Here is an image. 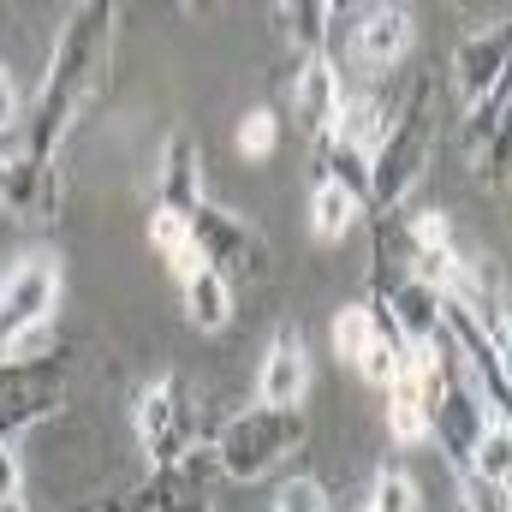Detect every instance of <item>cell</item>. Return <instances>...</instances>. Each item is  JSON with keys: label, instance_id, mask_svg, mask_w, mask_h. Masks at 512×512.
Listing matches in <instances>:
<instances>
[{"label": "cell", "instance_id": "cell-11", "mask_svg": "<svg viewBox=\"0 0 512 512\" xmlns=\"http://www.w3.org/2000/svg\"><path fill=\"white\" fill-rule=\"evenodd\" d=\"M60 405H66V387L48 370H0V441L12 447V435L60 417Z\"/></svg>", "mask_w": 512, "mask_h": 512}, {"label": "cell", "instance_id": "cell-4", "mask_svg": "<svg viewBox=\"0 0 512 512\" xmlns=\"http://www.w3.org/2000/svg\"><path fill=\"white\" fill-rule=\"evenodd\" d=\"M131 429H137V447H143L149 471H167V465L191 459V453L203 447L191 382H179V376H155V382L137 393V405H131Z\"/></svg>", "mask_w": 512, "mask_h": 512}, {"label": "cell", "instance_id": "cell-23", "mask_svg": "<svg viewBox=\"0 0 512 512\" xmlns=\"http://www.w3.org/2000/svg\"><path fill=\"white\" fill-rule=\"evenodd\" d=\"M364 507L370 512H423V489H417V477H411L405 465H382Z\"/></svg>", "mask_w": 512, "mask_h": 512}, {"label": "cell", "instance_id": "cell-1", "mask_svg": "<svg viewBox=\"0 0 512 512\" xmlns=\"http://www.w3.org/2000/svg\"><path fill=\"white\" fill-rule=\"evenodd\" d=\"M114 30H120V12L114 6H78L60 36H54V54H48V72L36 84V102H30V131H24V155L36 161H54V149L66 143V131L78 126V114L102 96L108 84V60H114Z\"/></svg>", "mask_w": 512, "mask_h": 512}, {"label": "cell", "instance_id": "cell-9", "mask_svg": "<svg viewBox=\"0 0 512 512\" xmlns=\"http://www.w3.org/2000/svg\"><path fill=\"white\" fill-rule=\"evenodd\" d=\"M0 209L30 221V227H54L60 209H66V179L54 161H36V155H6L0 161Z\"/></svg>", "mask_w": 512, "mask_h": 512}, {"label": "cell", "instance_id": "cell-10", "mask_svg": "<svg viewBox=\"0 0 512 512\" xmlns=\"http://www.w3.org/2000/svg\"><path fill=\"white\" fill-rule=\"evenodd\" d=\"M411 42H417V18H411L405 6H370V12H358V18H352V36H346L352 66L370 72V78L393 72V66L411 54Z\"/></svg>", "mask_w": 512, "mask_h": 512}, {"label": "cell", "instance_id": "cell-3", "mask_svg": "<svg viewBox=\"0 0 512 512\" xmlns=\"http://www.w3.org/2000/svg\"><path fill=\"white\" fill-rule=\"evenodd\" d=\"M429 155H435V78L417 84L411 108L393 114V131L370 155V215H405V203L429 173Z\"/></svg>", "mask_w": 512, "mask_h": 512}, {"label": "cell", "instance_id": "cell-2", "mask_svg": "<svg viewBox=\"0 0 512 512\" xmlns=\"http://www.w3.org/2000/svg\"><path fill=\"white\" fill-rule=\"evenodd\" d=\"M298 447H304V411H274V405H251V411L227 417L203 441L209 471L227 477V483H239V489L274 477V465H286Z\"/></svg>", "mask_w": 512, "mask_h": 512}, {"label": "cell", "instance_id": "cell-6", "mask_svg": "<svg viewBox=\"0 0 512 512\" xmlns=\"http://www.w3.org/2000/svg\"><path fill=\"white\" fill-rule=\"evenodd\" d=\"M60 304V256L54 251H18L0 274V346L12 334L48 328Z\"/></svg>", "mask_w": 512, "mask_h": 512}, {"label": "cell", "instance_id": "cell-13", "mask_svg": "<svg viewBox=\"0 0 512 512\" xmlns=\"http://www.w3.org/2000/svg\"><path fill=\"white\" fill-rule=\"evenodd\" d=\"M209 465V453L197 447L191 459H179V465H167V471H149V483L131 495L126 489V512H215L209 501V483L197 477Z\"/></svg>", "mask_w": 512, "mask_h": 512}, {"label": "cell", "instance_id": "cell-32", "mask_svg": "<svg viewBox=\"0 0 512 512\" xmlns=\"http://www.w3.org/2000/svg\"><path fill=\"white\" fill-rule=\"evenodd\" d=\"M358 512H370V507H358Z\"/></svg>", "mask_w": 512, "mask_h": 512}, {"label": "cell", "instance_id": "cell-29", "mask_svg": "<svg viewBox=\"0 0 512 512\" xmlns=\"http://www.w3.org/2000/svg\"><path fill=\"white\" fill-rule=\"evenodd\" d=\"M18 489H24V471H18V453L0 441V507L6 501H18Z\"/></svg>", "mask_w": 512, "mask_h": 512}, {"label": "cell", "instance_id": "cell-22", "mask_svg": "<svg viewBox=\"0 0 512 512\" xmlns=\"http://www.w3.org/2000/svg\"><path fill=\"white\" fill-rule=\"evenodd\" d=\"M149 245L161 251V262H167L179 280L197 268V245H191V221H185V215H167V209H155V215H149Z\"/></svg>", "mask_w": 512, "mask_h": 512}, {"label": "cell", "instance_id": "cell-28", "mask_svg": "<svg viewBox=\"0 0 512 512\" xmlns=\"http://www.w3.org/2000/svg\"><path fill=\"white\" fill-rule=\"evenodd\" d=\"M274 512H334V507H328V489L316 477H292V483H280Z\"/></svg>", "mask_w": 512, "mask_h": 512}, {"label": "cell", "instance_id": "cell-31", "mask_svg": "<svg viewBox=\"0 0 512 512\" xmlns=\"http://www.w3.org/2000/svg\"><path fill=\"white\" fill-rule=\"evenodd\" d=\"M0 512H24V501H6V507H0Z\"/></svg>", "mask_w": 512, "mask_h": 512}, {"label": "cell", "instance_id": "cell-25", "mask_svg": "<svg viewBox=\"0 0 512 512\" xmlns=\"http://www.w3.org/2000/svg\"><path fill=\"white\" fill-rule=\"evenodd\" d=\"M376 340V310L370 304H340L334 310V358L358 364V352Z\"/></svg>", "mask_w": 512, "mask_h": 512}, {"label": "cell", "instance_id": "cell-17", "mask_svg": "<svg viewBox=\"0 0 512 512\" xmlns=\"http://www.w3.org/2000/svg\"><path fill=\"white\" fill-rule=\"evenodd\" d=\"M179 310H185V322H191L197 334H221V328L233 322V310H239L233 280H227V274H215L209 262H197V268L179 280Z\"/></svg>", "mask_w": 512, "mask_h": 512}, {"label": "cell", "instance_id": "cell-27", "mask_svg": "<svg viewBox=\"0 0 512 512\" xmlns=\"http://www.w3.org/2000/svg\"><path fill=\"white\" fill-rule=\"evenodd\" d=\"M233 143H239L245 161H268L274 143H280V120H274V108H251V114L239 120V131H233Z\"/></svg>", "mask_w": 512, "mask_h": 512}, {"label": "cell", "instance_id": "cell-15", "mask_svg": "<svg viewBox=\"0 0 512 512\" xmlns=\"http://www.w3.org/2000/svg\"><path fill=\"white\" fill-rule=\"evenodd\" d=\"M340 66L328 60V54H304L298 66H292V120L310 131V143L316 137H328L334 126V114H340Z\"/></svg>", "mask_w": 512, "mask_h": 512}, {"label": "cell", "instance_id": "cell-16", "mask_svg": "<svg viewBox=\"0 0 512 512\" xmlns=\"http://www.w3.org/2000/svg\"><path fill=\"white\" fill-rule=\"evenodd\" d=\"M393 131V102H387L382 90H358V96H340V114H334V126L328 137L340 143V149H352V155H376L382 149V137Z\"/></svg>", "mask_w": 512, "mask_h": 512}, {"label": "cell", "instance_id": "cell-19", "mask_svg": "<svg viewBox=\"0 0 512 512\" xmlns=\"http://www.w3.org/2000/svg\"><path fill=\"white\" fill-rule=\"evenodd\" d=\"M465 477L483 483V489H507L512 483V429H507V417H489V429H483L477 447H471Z\"/></svg>", "mask_w": 512, "mask_h": 512}, {"label": "cell", "instance_id": "cell-18", "mask_svg": "<svg viewBox=\"0 0 512 512\" xmlns=\"http://www.w3.org/2000/svg\"><path fill=\"white\" fill-rule=\"evenodd\" d=\"M328 24H334V6H328V0H286V6H274V30L286 36V48H292L298 60H304V54H322Z\"/></svg>", "mask_w": 512, "mask_h": 512}, {"label": "cell", "instance_id": "cell-7", "mask_svg": "<svg viewBox=\"0 0 512 512\" xmlns=\"http://www.w3.org/2000/svg\"><path fill=\"white\" fill-rule=\"evenodd\" d=\"M191 245H197V262H209L215 274L239 280V274H262V233L239 209H221V203H203L191 215Z\"/></svg>", "mask_w": 512, "mask_h": 512}, {"label": "cell", "instance_id": "cell-14", "mask_svg": "<svg viewBox=\"0 0 512 512\" xmlns=\"http://www.w3.org/2000/svg\"><path fill=\"white\" fill-rule=\"evenodd\" d=\"M155 197H161L167 215H185V221L209 203V191H203V155H197V137H191V131H173V137L161 143Z\"/></svg>", "mask_w": 512, "mask_h": 512}, {"label": "cell", "instance_id": "cell-21", "mask_svg": "<svg viewBox=\"0 0 512 512\" xmlns=\"http://www.w3.org/2000/svg\"><path fill=\"white\" fill-rule=\"evenodd\" d=\"M358 215H364V209H358L340 185H328V179L310 185V233H316L322 245H340V239L358 227Z\"/></svg>", "mask_w": 512, "mask_h": 512}, {"label": "cell", "instance_id": "cell-26", "mask_svg": "<svg viewBox=\"0 0 512 512\" xmlns=\"http://www.w3.org/2000/svg\"><path fill=\"white\" fill-rule=\"evenodd\" d=\"M399 352H405V346H399V340L387 334L382 322H376V340L358 352V364H352V370H358V376H364L370 387H382V393H387V382L399 376Z\"/></svg>", "mask_w": 512, "mask_h": 512}, {"label": "cell", "instance_id": "cell-12", "mask_svg": "<svg viewBox=\"0 0 512 512\" xmlns=\"http://www.w3.org/2000/svg\"><path fill=\"white\" fill-rule=\"evenodd\" d=\"M304 393H310V352H304L298 328H280L262 352V370H256V405L298 411Z\"/></svg>", "mask_w": 512, "mask_h": 512}, {"label": "cell", "instance_id": "cell-8", "mask_svg": "<svg viewBox=\"0 0 512 512\" xmlns=\"http://www.w3.org/2000/svg\"><path fill=\"white\" fill-rule=\"evenodd\" d=\"M507 48H512L507 18H489V24L459 36V48H453V96H459V108H477L507 84Z\"/></svg>", "mask_w": 512, "mask_h": 512}, {"label": "cell", "instance_id": "cell-24", "mask_svg": "<svg viewBox=\"0 0 512 512\" xmlns=\"http://www.w3.org/2000/svg\"><path fill=\"white\" fill-rule=\"evenodd\" d=\"M54 358H60L54 322H48V328H30V334H12V340L0 346V370H48Z\"/></svg>", "mask_w": 512, "mask_h": 512}, {"label": "cell", "instance_id": "cell-5", "mask_svg": "<svg viewBox=\"0 0 512 512\" xmlns=\"http://www.w3.org/2000/svg\"><path fill=\"white\" fill-rule=\"evenodd\" d=\"M489 417H495V411L483 405L477 387L465 382V370H459L453 358H441V382H435V399H429V435H423V441H435L459 477H465L471 447H477V435L489 429Z\"/></svg>", "mask_w": 512, "mask_h": 512}, {"label": "cell", "instance_id": "cell-20", "mask_svg": "<svg viewBox=\"0 0 512 512\" xmlns=\"http://www.w3.org/2000/svg\"><path fill=\"white\" fill-rule=\"evenodd\" d=\"M316 179L340 185L358 209H370V161L352 155V149H340L334 137H316Z\"/></svg>", "mask_w": 512, "mask_h": 512}, {"label": "cell", "instance_id": "cell-30", "mask_svg": "<svg viewBox=\"0 0 512 512\" xmlns=\"http://www.w3.org/2000/svg\"><path fill=\"white\" fill-rule=\"evenodd\" d=\"M18 114H24V102H18V84H12V72H6V60H0V131L18 126Z\"/></svg>", "mask_w": 512, "mask_h": 512}]
</instances>
